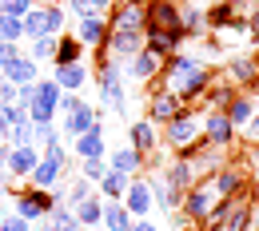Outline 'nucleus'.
<instances>
[{"instance_id":"c03bdc74","label":"nucleus","mask_w":259,"mask_h":231,"mask_svg":"<svg viewBox=\"0 0 259 231\" xmlns=\"http://www.w3.org/2000/svg\"><path fill=\"white\" fill-rule=\"evenodd\" d=\"M247 28H251V32L259 36V12H251V16H247Z\"/></svg>"},{"instance_id":"f3484780","label":"nucleus","mask_w":259,"mask_h":231,"mask_svg":"<svg viewBox=\"0 0 259 231\" xmlns=\"http://www.w3.org/2000/svg\"><path fill=\"white\" fill-rule=\"evenodd\" d=\"M52 80L60 84V92H80L84 80H88V68L84 64H56V76H52Z\"/></svg>"},{"instance_id":"79ce46f5","label":"nucleus","mask_w":259,"mask_h":231,"mask_svg":"<svg viewBox=\"0 0 259 231\" xmlns=\"http://www.w3.org/2000/svg\"><path fill=\"white\" fill-rule=\"evenodd\" d=\"M247 124H251V128H247V140H251V144H259V116H251Z\"/></svg>"},{"instance_id":"393cba45","label":"nucleus","mask_w":259,"mask_h":231,"mask_svg":"<svg viewBox=\"0 0 259 231\" xmlns=\"http://www.w3.org/2000/svg\"><path fill=\"white\" fill-rule=\"evenodd\" d=\"M231 76H235L239 84H255V80H259L255 56H235V60H231Z\"/></svg>"},{"instance_id":"8fccbe9b","label":"nucleus","mask_w":259,"mask_h":231,"mask_svg":"<svg viewBox=\"0 0 259 231\" xmlns=\"http://www.w3.org/2000/svg\"><path fill=\"white\" fill-rule=\"evenodd\" d=\"M80 231H88V227H80Z\"/></svg>"},{"instance_id":"cd10ccee","label":"nucleus","mask_w":259,"mask_h":231,"mask_svg":"<svg viewBox=\"0 0 259 231\" xmlns=\"http://www.w3.org/2000/svg\"><path fill=\"white\" fill-rule=\"evenodd\" d=\"M32 100L48 104V108L56 112V104H60V84H56V80H36V96Z\"/></svg>"},{"instance_id":"49530a36","label":"nucleus","mask_w":259,"mask_h":231,"mask_svg":"<svg viewBox=\"0 0 259 231\" xmlns=\"http://www.w3.org/2000/svg\"><path fill=\"white\" fill-rule=\"evenodd\" d=\"M8 132V120H4V108H0V135Z\"/></svg>"},{"instance_id":"603ef678","label":"nucleus","mask_w":259,"mask_h":231,"mask_svg":"<svg viewBox=\"0 0 259 231\" xmlns=\"http://www.w3.org/2000/svg\"><path fill=\"white\" fill-rule=\"evenodd\" d=\"M0 80H4V76H0Z\"/></svg>"},{"instance_id":"a878e982","label":"nucleus","mask_w":259,"mask_h":231,"mask_svg":"<svg viewBox=\"0 0 259 231\" xmlns=\"http://www.w3.org/2000/svg\"><path fill=\"white\" fill-rule=\"evenodd\" d=\"M128 183H132V175H124V171H108V175L100 179V188H104V196H108V199H124Z\"/></svg>"},{"instance_id":"7c9ffc66","label":"nucleus","mask_w":259,"mask_h":231,"mask_svg":"<svg viewBox=\"0 0 259 231\" xmlns=\"http://www.w3.org/2000/svg\"><path fill=\"white\" fill-rule=\"evenodd\" d=\"M56 52V36H36L32 40V60H52Z\"/></svg>"},{"instance_id":"473e14b6","label":"nucleus","mask_w":259,"mask_h":231,"mask_svg":"<svg viewBox=\"0 0 259 231\" xmlns=\"http://www.w3.org/2000/svg\"><path fill=\"white\" fill-rule=\"evenodd\" d=\"M8 135H12V144H32V120L12 124V128H8Z\"/></svg>"},{"instance_id":"9b49d317","label":"nucleus","mask_w":259,"mask_h":231,"mask_svg":"<svg viewBox=\"0 0 259 231\" xmlns=\"http://www.w3.org/2000/svg\"><path fill=\"white\" fill-rule=\"evenodd\" d=\"M120 203L128 207V215L144 219V215L152 211V188H148V183H136V179H132V183H128V192H124V199H120Z\"/></svg>"},{"instance_id":"5701e85b","label":"nucleus","mask_w":259,"mask_h":231,"mask_svg":"<svg viewBox=\"0 0 259 231\" xmlns=\"http://www.w3.org/2000/svg\"><path fill=\"white\" fill-rule=\"evenodd\" d=\"M80 52H84V44H80L76 36H56L52 60H56V64H80Z\"/></svg>"},{"instance_id":"3c124183","label":"nucleus","mask_w":259,"mask_h":231,"mask_svg":"<svg viewBox=\"0 0 259 231\" xmlns=\"http://www.w3.org/2000/svg\"><path fill=\"white\" fill-rule=\"evenodd\" d=\"M255 64H259V56H255Z\"/></svg>"},{"instance_id":"a18cd8bd","label":"nucleus","mask_w":259,"mask_h":231,"mask_svg":"<svg viewBox=\"0 0 259 231\" xmlns=\"http://www.w3.org/2000/svg\"><path fill=\"white\" fill-rule=\"evenodd\" d=\"M88 4H92V8L100 12V8H108V4H116V0H88Z\"/></svg>"},{"instance_id":"4c0bfd02","label":"nucleus","mask_w":259,"mask_h":231,"mask_svg":"<svg viewBox=\"0 0 259 231\" xmlns=\"http://www.w3.org/2000/svg\"><path fill=\"white\" fill-rule=\"evenodd\" d=\"M0 231H28V219H20V215H4V219H0Z\"/></svg>"},{"instance_id":"423d86ee","label":"nucleus","mask_w":259,"mask_h":231,"mask_svg":"<svg viewBox=\"0 0 259 231\" xmlns=\"http://www.w3.org/2000/svg\"><path fill=\"white\" fill-rule=\"evenodd\" d=\"M36 160H40V156H36L32 144H12V148H8V156H4V171L24 179V175L36 167Z\"/></svg>"},{"instance_id":"b1692460","label":"nucleus","mask_w":259,"mask_h":231,"mask_svg":"<svg viewBox=\"0 0 259 231\" xmlns=\"http://www.w3.org/2000/svg\"><path fill=\"white\" fill-rule=\"evenodd\" d=\"M76 219H80V227H92V223H100V215H104V203H100L96 196H88V199H80L76 203V211H72Z\"/></svg>"},{"instance_id":"de8ad7c7","label":"nucleus","mask_w":259,"mask_h":231,"mask_svg":"<svg viewBox=\"0 0 259 231\" xmlns=\"http://www.w3.org/2000/svg\"><path fill=\"white\" fill-rule=\"evenodd\" d=\"M44 231H60V227H56V223H48V227H44Z\"/></svg>"},{"instance_id":"7ed1b4c3","label":"nucleus","mask_w":259,"mask_h":231,"mask_svg":"<svg viewBox=\"0 0 259 231\" xmlns=\"http://www.w3.org/2000/svg\"><path fill=\"white\" fill-rule=\"evenodd\" d=\"M199 135H203V144H211V148H227V144L235 140V128H231V120H227L224 112H207Z\"/></svg>"},{"instance_id":"f03ea898","label":"nucleus","mask_w":259,"mask_h":231,"mask_svg":"<svg viewBox=\"0 0 259 231\" xmlns=\"http://www.w3.org/2000/svg\"><path fill=\"white\" fill-rule=\"evenodd\" d=\"M100 96L108 108H120L124 112V80H120V64L116 60H104L100 64Z\"/></svg>"},{"instance_id":"4468645a","label":"nucleus","mask_w":259,"mask_h":231,"mask_svg":"<svg viewBox=\"0 0 259 231\" xmlns=\"http://www.w3.org/2000/svg\"><path fill=\"white\" fill-rule=\"evenodd\" d=\"M180 108H184V100L176 96V92H167V88H163L160 96L148 104V112H152V124H167V120H171Z\"/></svg>"},{"instance_id":"ddd939ff","label":"nucleus","mask_w":259,"mask_h":231,"mask_svg":"<svg viewBox=\"0 0 259 231\" xmlns=\"http://www.w3.org/2000/svg\"><path fill=\"white\" fill-rule=\"evenodd\" d=\"M211 80H215V76H211L207 68L199 64V68L192 72V76H188V80H184V84L176 88V96H180V100H199L203 92H207V88H211Z\"/></svg>"},{"instance_id":"72a5a7b5","label":"nucleus","mask_w":259,"mask_h":231,"mask_svg":"<svg viewBox=\"0 0 259 231\" xmlns=\"http://www.w3.org/2000/svg\"><path fill=\"white\" fill-rule=\"evenodd\" d=\"M44 12H48V36H60V28H64V12H60L56 4H48Z\"/></svg>"},{"instance_id":"bb28decb","label":"nucleus","mask_w":259,"mask_h":231,"mask_svg":"<svg viewBox=\"0 0 259 231\" xmlns=\"http://www.w3.org/2000/svg\"><path fill=\"white\" fill-rule=\"evenodd\" d=\"M192 179H195V171H192V164H188V160H180V164L167 167V183H171V188H180V192H184Z\"/></svg>"},{"instance_id":"a211bd4d","label":"nucleus","mask_w":259,"mask_h":231,"mask_svg":"<svg viewBox=\"0 0 259 231\" xmlns=\"http://www.w3.org/2000/svg\"><path fill=\"white\" fill-rule=\"evenodd\" d=\"M224 116L231 120V128L239 132V128H243V124L255 116V104H251V96H231V100H227V108H224Z\"/></svg>"},{"instance_id":"ea45409f","label":"nucleus","mask_w":259,"mask_h":231,"mask_svg":"<svg viewBox=\"0 0 259 231\" xmlns=\"http://www.w3.org/2000/svg\"><path fill=\"white\" fill-rule=\"evenodd\" d=\"M12 100H16V84L0 80V104H12Z\"/></svg>"},{"instance_id":"6ab92c4d","label":"nucleus","mask_w":259,"mask_h":231,"mask_svg":"<svg viewBox=\"0 0 259 231\" xmlns=\"http://www.w3.org/2000/svg\"><path fill=\"white\" fill-rule=\"evenodd\" d=\"M140 167H144V156L136 148H116L112 160H108V171H124V175H136Z\"/></svg>"},{"instance_id":"864d4df0","label":"nucleus","mask_w":259,"mask_h":231,"mask_svg":"<svg viewBox=\"0 0 259 231\" xmlns=\"http://www.w3.org/2000/svg\"><path fill=\"white\" fill-rule=\"evenodd\" d=\"M255 156H259V152H255Z\"/></svg>"},{"instance_id":"c9c22d12","label":"nucleus","mask_w":259,"mask_h":231,"mask_svg":"<svg viewBox=\"0 0 259 231\" xmlns=\"http://www.w3.org/2000/svg\"><path fill=\"white\" fill-rule=\"evenodd\" d=\"M80 104H84V100L76 96V92H60V104H56V112H64V116H68V112H76Z\"/></svg>"},{"instance_id":"4be33fe9","label":"nucleus","mask_w":259,"mask_h":231,"mask_svg":"<svg viewBox=\"0 0 259 231\" xmlns=\"http://www.w3.org/2000/svg\"><path fill=\"white\" fill-rule=\"evenodd\" d=\"M76 156H80V160H104V132L76 135Z\"/></svg>"},{"instance_id":"37998d69","label":"nucleus","mask_w":259,"mask_h":231,"mask_svg":"<svg viewBox=\"0 0 259 231\" xmlns=\"http://www.w3.org/2000/svg\"><path fill=\"white\" fill-rule=\"evenodd\" d=\"M132 231H156V223H148V219H140V223H136V219H132Z\"/></svg>"},{"instance_id":"f257e3e1","label":"nucleus","mask_w":259,"mask_h":231,"mask_svg":"<svg viewBox=\"0 0 259 231\" xmlns=\"http://www.w3.org/2000/svg\"><path fill=\"white\" fill-rule=\"evenodd\" d=\"M195 140H199V116L195 112H188V108H180L171 120H167V144L176 148V152H192Z\"/></svg>"},{"instance_id":"0eeeda50","label":"nucleus","mask_w":259,"mask_h":231,"mask_svg":"<svg viewBox=\"0 0 259 231\" xmlns=\"http://www.w3.org/2000/svg\"><path fill=\"white\" fill-rule=\"evenodd\" d=\"M64 132H68V135L104 132V128H100V116H96V108H88V104H80L76 112H68V116H64Z\"/></svg>"},{"instance_id":"6e6552de","label":"nucleus","mask_w":259,"mask_h":231,"mask_svg":"<svg viewBox=\"0 0 259 231\" xmlns=\"http://www.w3.org/2000/svg\"><path fill=\"white\" fill-rule=\"evenodd\" d=\"M195 68H199V60H195V56H171V60H163V72H160V76L167 80V92H176V88L192 76Z\"/></svg>"},{"instance_id":"58836bf2","label":"nucleus","mask_w":259,"mask_h":231,"mask_svg":"<svg viewBox=\"0 0 259 231\" xmlns=\"http://www.w3.org/2000/svg\"><path fill=\"white\" fill-rule=\"evenodd\" d=\"M68 8H72L76 16H96V8H92L88 0H68Z\"/></svg>"},{"instance_id":"f8f14e48","label":"nucleus","mask_w":259,"mask_h":231,"mask_svg":"<svg viewBox=\"0 0 259 231\" xmlns=\"http://www.w3.org/2000/svg\"><path fill=\"white\" fill-rule=\"evenodd\" d=\"M100 48H108L112 56H136L144 48V32H108V40Z\"/></svg>"},{"instance_id":"09e8293b","label":"nucleus","mask_w":259,"mask_h":231,"mask_svg":"<svg viewBox=\"0 0 259 231\" xmlns=\"http://www.w3.org/2000/svg\"><path fill=\"white\" fill-rule=\"evenodd\" d=\"M251 88H255V96H259V80H255V84H251Z\"/></svg>"},{"instance_id":"2eb2a0df","label":"nucleus","mask_w":259,"mask_h":231,"mask_svg":"<svg viewBox=\"0 0 259 231\" xmlns=\"http://www.w3.org/2000/svg\"><path fill=\"white\" fill-rule=\"evenodd\" d=\"M132 132V148L140 152V156H148V152H156V144H160V135H156V124L152 120H136L128 128Z\"/></svg>"},{"instance_id":"2f4dec72","label":"nucleus","mask_w":259,"mask_h":231,"mask_svg":"<svg viewBox=\"0 0 259 231\" xmlns=\"http://www.w3.org/2000/svg\"><path fill=\"white\" fill-rule=\"evenodd\" d=\"M104 175H108V164H104V160H84V179H88V183H100Z\"/></svg>"},{"instance_id":"a19ab883","label":"nucleus","mask_w":259,"mask_h":231,"mask_svg":"<svg viewBox=\"0 0 259 231\" xmlns=\"http://www.w3.org/2000/svg\"><path fill=\"white\" fill-rule=\"evenodd\" d=\"M12 56H16V44H8V40H0V68L8 64Z\"/></svg>"},{"instance_id":"20e7f679","label":"nucleus","mask_w":259,"mask_h":231,"mask_svg":"<svg viewBox=\"0 0 259 231\" xmlns=\"http://www.w3.org/2000/svg\"><path fill=\"white\" fill-rule=\"evenodd\" d=\"M215 183L211 179H203L195 192H188V199H184V211H188V219H207V211L215 207Z\"/></svg>"},{"instance_id":"dca6fc26","label":"nucleus","mask_w":259,"mask_h":231,"mask_svg":"<svg viewBox=\"0 0 259 231\" xmlns=\"http://www.w3.org/2000/svg\"><path fill=\"white\" fill-rule=\"evenodd\" d=\"M76 40L84 44V48H100L104 40H108V24L100 20V16H80V32Z\"/></svg>"},{"instance_id":"c756f323","label":"nucleus","mask_w":259,"mask_h":231,"mask_svg":"<svg viewBox=\"0 0 259 231\" xmlns=\"http://www.w3.org/2000/svg\"><path fill=\"white\" fill-rule=\"evenodd\" d=\"M156 196H160V203H163V207H171V211L180 207V188H171L167 179H156Z\"/></svg>"},{"instance_id":"39448f33","label":"nucleus","mask_w":259,"mask_h":231,"mask_svg":"<svg viewBox=\"0 0 259 231\" xmlns=\"http://www.w3.org/2000/svg\"><path fill=\"white\" fill-rule=\"evenodd\" d=\"M108 32H144V0H120V12Z\"/></svg>"},{"instance_id":"aec40b11","label":"nucleus","mask_w":259,"mask_h":231,"mask_svg":"<svg viewBox=\"0 0 259 231\" xmlns=\"http://www.w3.org/2000/svg\"><path fill=\"white\" fill-rule=\"evenodd\" d=\"M100 219L108 223V231H132V215H128V207H124L120 199L104 203V215H100Z\"/></svg>"},{"instance_id":"f704fd0d","label":"nucleus","mask_w":259,"mask_h":231,"mask_svg":"<svg viewBox=\"0 0 259 231\" xmlns=\"http://www.w3.org/2000/svg\"><path fill=\"white\" fill-rule=\"evenodd\" d=\"M32 8V0H0V12H8V16H24Z\"/></svg>"},{"instance_id":"c85d7f7f","label":"nucleus","mask_w":259,"mask_h":231,"mask_svg":"<svg viewBox=\"0 0 259 231\" xmlns=\"http://www.w3.org/2000/svg\"><path fill=\"white\" fill-rule=\"evenodd\" d=\"M20 36H24V24H20V16H8V12H0V40L16 44Z\"/></svg>"},{"instance_id":"1a4fd4ad","label":"nucleus","mask_w":259,"mask_h":231,"mask_svg":"<svg viewBox=\"0 0 259 231\" xmlns=\"http://www.w3.org/2000/svg\"><path fill=\"white\" fill-rule=\"evenodd\" d=\"M0 76H4L8 84H16V88H20V84H36V60H32V56H20V52H16L8 64L0 68Z\"/></svg>"},{"instance_id":"9d476101","label":"nucleus","mask_w":259,"mask_h":231,"mask_svg":"<svg viewBox=\"0 0 259 231\" xmlns=\"http://www.w3.org/2000/svg\"><path fill=\"white\" fill-rule=\"evenodd\" d=\"M160 72H163V56L152 52V48H140V52L132 56V64H128V76H136V80H152V76H160Z\"/></svg>"},{"instance_id":"e433bc0d","label":"nucleus","mask_w":259,"mask_h":231,"mask_svg":"<svg viewBox=\"0 0 259 231\" xmlns=\"http://www.w3.org/2000/svg\"><path fill=\"white\" fill-rule=\"evenodd\" d=\"M92 196V192H88V179H80V183H72V188H68V203H80V199H88Z\"/></svg>"},{"instance_id":"412c9836","label":"nucleus","mask_w":259,"mask_h":231,"mask_svg":"<svg viewBox=\"0 0 259 231\" xmlns=\"http://www.w3.org/2000/svg\"><path fill=\"white\" fill-rule=\"evenodd\" d=\"M211 183H215V196H220V199H235L239 192H243V175H239L235 167H227V171H220V175H215Z\"/></svg>"}]
</instances>
